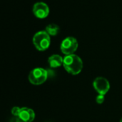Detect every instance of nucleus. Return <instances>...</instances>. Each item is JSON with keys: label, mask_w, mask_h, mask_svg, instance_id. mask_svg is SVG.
Segmentation results:
<instances>
[{"label": "nucleus", "mask_w": 122, "mask_h": 122, "mask_svg": "<svg viewBox=\"0 0 122 122\" xmlns=\"http://www.w3.org/2000/svg\"><path fill=\"white\" fill-rule=\"evenodd\" d=\"M63 66L68 73L77 75L83 69V61L79 56L74 54L66 55L64 57Z\"/></svg>", "instance_id": "nucleus-1"}, {"label": "nucleus", "mask_w": 122, "mask_h": 122, "mask_svg": "<svg viewBox=\"0 0 122 122\" xmlns=\"http://www.w3.org/2000/svg\"><path fill=\"white\" fill-rule=\"evenodd\" d=\"M32 42L38 51H46L51 44V36L46 31H39L34 35Z\"/></svg>", "instance_id": "nucleus-2"}, {"label": "nucleus", "mask_w": 122, "mask_h": 122, "mask_svg": "<svg viewBox=\"0 0 122 122\" xmlns=\"http://www.w3.org/2000/svg\"><path fill=\"white\" fill-rule=\"evenodd\" d=\"M48 78L49 75L47 70L40 67L32 69L28 76L29 82L34 85H41L44 84Z\"/></svg>", "instance_id": "nucleus-3"}, {"label": "nucleus", "mask_w": 122, "mask_h": 122, "mask_svg": "<svg viewBox=\"0 0 122 122\" xmlns=\"http://www.w3.org/2000/svg\"><path fill=\"white\" fill-rule=\"evenodd\" d=\"M78 41L76 38L72 36L66 37L61 43L60 49L64 55H70L74 54L78 49Z\"/></svg>", "instance_id": "nucleus-4"}, {"label": "nucleus", "mask_w": 122, "mask_h": 122, "mask_svg": "<svg viewBox=\"0 0 122 122\" xmlns=\"http://www.w3.org/2000/svg\"><path fill=\"white\" fill-rule=\"evenodd\" d=\"M32 12L36 18L44 19L46 18L49 14V8L46 3L39 1L34 4Z\"/></svg>", "instance_id": "nucleus-5"}, {"label": "nucleus", "mask_w": 122, "mask_h": 122, "mask_svg": "<svg viewBox=\"0 0 122 122\" xmlns=\"http://www.w3.org/2000/svg\"><path fill=\"white\" fill-rule=\"evenodd\" d=\"M93 86L96 92L102 95H105L110 89L109 81L103 76L97 77L93 82Z\"/></svg>", "instance_id": "nucleus-6"}, {"label": "nucleus", "mask_w": 122, "mask_h": 122, "mask_svg": "<svg viewBox=\"0 0 122 122\" xmlns=\"http://www.w3.org/2000/svg\"><path fill=\"white\" fill-rule=\"evenodd\" d=\"M18 117L23 122H32L35 119V113L30 108L22 107Z\"/></svg>", "instance_id": "nucleus-7"}, {"label": "nucleus", "mask_w": 122, "mask_h": 122, "mask_svg": "<svg viewBox=\"0 0 122 122\" xmlns=\"http://www.w3.org/2000/svg\"><path fill=\"white\" fill-rule=\"evenodd\" d=\"M64 58L59 54H53L48 59V63L51 68H58L63 65Z\"/></svg>", "instance_id": "nucleus-8"}, {"label": "nucleus", "mask_w": 122, "mask_h": 122, "mask_svg": "<svg viewBox=\"0 0 122 122\" xmlns=\"http://www.w3.org/2000/svg\"><path fill=\"white\" fill-rule=\"evenodd\" d=\"M59 26L56 24H49L46 26L45 31L49 34V35L51 36H56L59 32Z\"/></svg>", "instance_id": "nucleus-9"}, {"label": "nucleus", "mask_w": 122, "mask_h": 122, "mask_svg": "<svg viewBox=\"0 0 122 122\" xmlns=\"http://www.w3.org/2000/svg\"><path fill=\"white\" fill-rule=\"evenodd\" d=\"M20 111H21V108L19 107H14L11 109V114L14 117H19V113H20Z\"/></svg>", "instance_id": "nucleus-10"}, {"label": "nucleus", "mask_w": 122, "mask_h": 122, "mask_svg": "<svg viewBox=\"0 0 122 122\" xmlns=\"http://www.w3.org/2000/svg\"><path fill=\"white\" fill-rule=\"evenodd\" d=\"M104 99H105L104 95L99 94V95L96 97V102H97V104H102L104 103Z\"/></svg>", "instance_id": "nucleus-11"}, {"label": "nucleus", "mask_w": 122, "mask_h": 122, "mask_svg": "<svg viewBox=\"0 0 122 122\" xmlns=\"http://www.w3.org/2000/svg\"><path fill=\"white\" fill-rule=\"evenodd\" d=\"M122 122V119H120V122Z\"/></svg>", "instance_id": "nucleus-12"}]
</instances>
